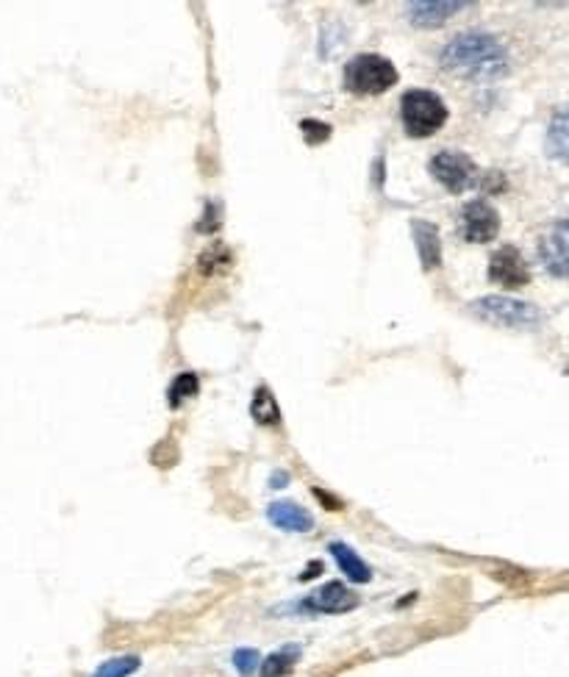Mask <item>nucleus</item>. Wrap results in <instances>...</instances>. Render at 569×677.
<instances>
[{
    "instance_id": "7",
    "label": "nucleus",
    "mask_w": 569,
    "mask_h": 677,
    "mask_svg": "<svg viewBox=\"0 0 569 677\" xmlns=\"http://www.w3.org/2000/svg\"><path fill=\"white\" fill-rule=\"evenodd\" d=\"M489 280L503 286V289H522V286L531 284V269H528L522 253L511 248V245H506L489 262Z\"/></svg>"
},
{
    "instance_id": "9",
    "label": "nucleus",
    "mask_w": 569,
    "mask_h": 677,
    "mask_svg": "<svg viewBox=\"0 0 569 677\" xmlns=\"http://www.w3.org/2000/svg\"><path fill=\"white\" fill-rule=\"evenodd\" d=\"M539 259L544 269L556 278H567V223L558 220L553 230H547L539 242Z\"/></svg>"
},
{
    "instance_id": "18",
    "label": "nucleus",
    "mask_w": 569,
    "mask_h": 677,
    "mask_svg": "<svg viewBox=\"0 0 569 677\" xmlns=\"http://www.w3.org/2000/svg\"><path fill=\"white\" fill-rule=\"evenodd\" d=\"M231 664H233V669L239 672V675L251 677V675H256L258 664H262V655H258V650L242 647V650H237V653L231 655Z\"/></svg>"
},
{
    "instance_id": "16",
    "label": "nucleus",
    "mask_w": 569,
    "mask_h": 677,
    "mask_svg": "<svg viewBox=\"0 0 569 677\" xmlns=\"http://www.w3.org/2000/svg\"><path fill=\"white\" fill-rule=\"evenodd\" d=\"M253 416L258 425H278L281 423V409H278L276 398L269 394V389H258L256 400H253Z\"/></svg>"
},
{
    "instance_id": "17",
    "label": "nucleus",
    "mask_w": 569,
    "mask_h": 677,
    "mask_svg": "<svg viewBox=\"0 0 569 677\" xmlns=\"http://www.w3.org/2000/svg\"><path fill=\"white\" fill-rule=\"evenodd\" d=\"M194 394H198V378H194L192 373H184L173 380L167 400H169V405H181L184 400L194 398Z\"/></svg>"
},
{
    "instance_id": "5",
    "label": "nucleus",
    "mask_w": 569,
    "mask_h": 677,
    "mask_svg": "<svg viewBox=\"0 0 569 677\" xmlns=\"http://www.w3.org/2000/svg\"><path fill=\"white\" fill-rule=\"evenodd\" d=\"M458 230L461 237L472 245H486L492 239H497L501 234V214L486 200H472L461 209V217H458Z\"/></svg>"
},
{
    "instance_id": "6",
    "label": "nucleus",
    "mask_w": 569,
    "mask_h": 677,
    "mask_svg": "<svg viewBox=\"0 0 569 677\" xmlns=\"http://www.w3.org/2000/svg\"><path fill=\"white\" fill-rule=\"evenodd\" d=\"M431 175L447 192L458 195L476 178V164L469 155L456 153V150H442L431 159Z\"/></svg>"
},
{
    "instance_id": "4",
    "label": "nucleus",
    "mask_w": 569,
    "mask_h": 677,
    "mask_svg": "<svg viewBox=\"0 0 569 677\" xmlns=\"http://www.w3.org/2000/svg\"><path fill=\"white\" fill-rule=\"evenodd\" d=\"M472 314L481 317L483 323L497 325V328H514L526 330L536 328L542 323V311L531 303H522V300L503 298V294H489L472 303Z\"/></svg>"
},
{
    "instance_id": "10",
    "label": "nucleus",
    "mask_w": 569,
    "mask_h": 677,
    "mask_svg": "<svg viewBox=\"0 0 569 677\" xmlns=\"http://www.w3.org/2000/svg\"><path fill=\"white\" fill-rule=\"evenodd\" d=\"M267 519L273 528L289 530V534H312L314 530V516L292 500H278L269 505Z\"/></svg>"
},
{
    "instance_id": "15",
    "label": "nucleus",
    "mask_w": 569,
    "mask_h": 677,
    "mask_svg": "<svg viewBox=\"0 0 569 677\" xmlns=\"http://www.w3.org/2000/svg\"><path fill=\"white\" fill-rule=\"evenodd\" d=\"M142 666L139 655H117V659L103 661L89 677H131Z\"/></svg>"
},
{
    "instance_id": "1",
    "label": "nucleus",
    "mask_w": 569,
    "mask_h": 677,
    "mask_svg": "<svg viewBox=\"0 0 569 677\" xmlns=\"http://www.w3.org/2000/svg\"><path fill=\"white\" fill-rule=\"evenodd\" d=\"M442 67L464 82L489 84L503 78L511 64H508V50L492 34L467 32L458 34L442 50Z\"/></svg>"
},
{
    "instance_id": "13",
    "label": "nucleus",
    "mask_w": 569,
    "mask_h": 677,
    "mask_svg": "<svg viewBox=\"0 0 569 677\" xmlns=\"http://www.w3.org/2000/svg\"><path fill=\"white\" fill-rule=\"evenodd\" d=\"M331 555L337 559L339 569L347 575V580H351V584H369V580H372V569L364 564V559L356 553V550H353V547L342 544V541H333Z\"/></svg>"
},
{
    "instance_id": "12",
    "label": "nucleus",
    "mask_w": 569,
    "mask_h": 677,
    "mask_svg": "<svg viewBox=\"0 0 569 677\" xmlns=\"http://www.w3.org/2000/svg\"><path fill=\"white\" fill-rule=\"evenodd\" d=\"M412 230H414V245H417V253H419V262H422V267L426 269L439 267V262H442L439 230L433 228L431 223H422V220H417V223L412 225Z\"/></svg>"
},
{
    "instance_id": "20",
    "label": "nucleus",
    "mask_w": 569,
    "mask_h": 677,
    "mask_svg": "<svg viewBox=\"0 0 569 677\" xmlns=\"http://www.w3.org/2000/svg\"><path fill=\"white\" fill-rule=\"evenodd\" d=\"M301 131L306 134L308 145H317V142H323V139L331 137V128H328V125H323V123H317V120H303Z\"/></svg>"
},
{
    "instance_id": "2",
    "label": "nucleus",
    "mask_w": 569,
    "mask_h": 677,
    "mask_svg": "<svg viewBox=\"0 0 569 677\" xmlns=\"http://www.w3.org/2000/svg\"><path fill=\"white\" fill-rule=\"evenodd\" d=\"M401 120L408 137L428 139L447 123V106L431 89H408L401 100Z\"/></svg>"
},
{
    "instance_id": "3",
    "label": "nucleus",
    "mask_w": 569,
    "mask_h": 677,
    "mask_svg": "<svg viewBox=\"0 0 569 677\" xmlns=\"http://www.w3.org/2000/svg\"><path fill=\"white\" fill-rule=\"evenodd\" d=\"M397 70L387 57L378 53H362L353 57L344 67V87L356 95H383L397 84Z\"/></svg>"
},
{
    "instance_id": "8",
    "label": "nucleus",
    "mask_w": 569,
    "mask_h": 677,
    "mask_svg": "<svg viewBox=\"0 0 569 677\" xmlns=\"http://www.w3.org/2000/svg\"><path fill=\"white\" fill-rule=\"evenodd\" d=\"M356 605L358 597L347 586L333 580V584L319 586L314 594H308L301 603V611H308V614H344V611H353Z\"/></svg>"
},
{
    "instance_id": "19",
    "label": "nucleus",
    "mask_w": 569,
    "mask_h": 677,
    "mask_svg": "<svg viewBox=\"0 0 569 677\" xmlns=\"http://www.w3.org/2000/svg\"><path fill=\"white\" fill-rule=\"evenodd\" d=\"M564 134H567V114L558 112L556 123H553V128H551V145H553V153H556L561 162L567 159V137H564Z\"/></svg>"
},
{
    "instance_id": "14",
    "label": "nucleus",
    "mask_w": 569,
    "mask_h": 677,
    "mask_svg": "<svg viewBox=\"0 0 569 677\" xmlns=\"http://www.w3.org/2000/svg\"><path fill=\"white\" fill-rule=\"evenodd\" d=\"M301 644H283L281 650L269 653L262 661V677H287L294 669V664L301 661Z\"/></svg>"
},
{
    "instance_id": "11",
    "label": "nucleus",
    "mask_w": 569,
    "mask_h": 677,
    "mask_svg": "<svg viewBox=\"0 0 569 677\" xmlns=\"http://www.w3.org/2000/svg\"><path fill=\"white\" fill-rule=\"evenodd\" d=\"M467 3H408L406 14L414 25H422V28H437V25L447 23L451 17H456L458 12H464Z\"/></svg>"
}]
</instances>
